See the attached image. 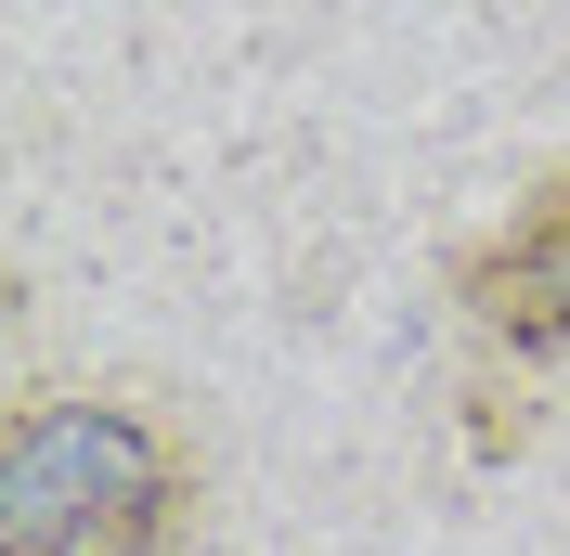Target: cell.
Wrapping results in <instances>:
<instances>
[{
    "label": "cell",
    "mask_w": 570,
    "mask_h": 556,
    "mask_svg": "<svg viewBox=\"0 0 570 556\" xmlns=\"http://www.w3.org/2000/svg\"><path fill=\"white\" fill-rule=\"evenodd\" d=\"M454 311L493 363H570V169H544L454 259Z\"/></svg>",
    "instance_id": "cell-2"
},
{
    "label": "cell",
    "mask_w": 570,
    "mask_h": 556,
    "mask_svg": "<svg viewBox=\"0 0 570 556\" xmlns=\"http://www.w3.org/2000/svg\"><path fill=\"white\" fill-rule=\"evenodd\" d=\"M195 530V440L130 388H39L0 427V556H169Z\"/></svg>",
    "instance_id": "cell-1"
}]
</instances>
